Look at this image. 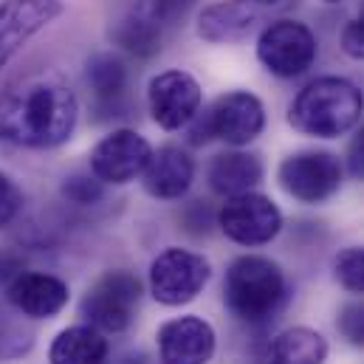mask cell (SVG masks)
I'll list each match as a JSON object with an SVG mask.
<instances>
[{
    "mask_svg": "<svg viewBox=\"0 0 364 364\" xmlns=\"http://www.w3.org/2000/svg\"><path fill=\"white\" fill-rule=\"evenodd\" d=\"M80 119L74 91L48 77H31L0 93V141L17 147H57Z\"/></svg>",
    "mask_w": 364,
    "mask_h": 364,
    "instance_id": "obj_1",
    "label": "cell"
},
{
    "mask_svg": "<svg viewBox=\"0 0 364 364\" xmlns=\"http://www.w3.org/2000/svg\"><path fill=\"white\" fill-rule=\"evenodd\" d=\"M364 113V93L342 77H322L308 82L288 107L294 130L316 139H336L356 127Z\"/></svg>",
    "mask_w": 364,
    "mask_h": 364,
    "instance_id": "obj_2",
    "label": "cell"
},
{
    "mask_svg": "<svg viewBox=\"0 0 364 364\" xmlns=\"http://www.w3.org/2000/svg\"><path fill=\"white\" fill-rule=\"evenodd\" d=\"M226 305L252 325L269 322L285 302V277L269 257L243 255L226 272Z\"/></svg>",
    "mask_w": 364,
    "mask_h": 364,
    "instance_id": "obj_3",
    "label": "cell"
},
{
    "mask_svg": "<svg viewBox=\"0 0 364 364\" xmlns=\"http://www.w3.org/2000/svg\"><path fill=\"white\" fill-rule=\"evenodd\" d=\"M266 127L263 102L249 91L223 93L212 102L209 110H198L189 122V141L203 144L209 139H220L232 147H243L255 141Z\"/></svg>",
    "mask_w": 364,
    "mask_h": 364,
    "instance_id": "obj_4",
    "label": "cell"
},
{
    "mask_svg": "<svg viewBox=\"0 0 364 364\" xmlns=\"http://www.w3.org/2000/svg\"><path fill=\"white\" fill-rule=\"evenodd\" d=\"M141 299V282L130 272H107L91 285L82 299V316L102 333H122L130 328Z\"/></svg>",
    "mask_w": 364,
    "mask_h": 364,
    "instance_id": "obj_5",
    "label": "cell"
},
{
    "mask_svg": "<svg viewBox=\"0 0 364 364\" xmlns=\"http://www.w3.org/2000/svg\"><path fill=\"white\" fill-rule=\"evenodd\" d=\"M257 60L274 77L294 80L316 60V37L299 20H277L257 37Z\"/></svg>",
    "mask_w": 364,
    "mask_h": 364,
    "instance_id": "obj_6",
    "label": "cell"
},
{
    "mask_svg": "<svg viewBox=\"0 0 364 364\" xmlns=\"http://www.w3.org/2000/svg\"><path fill=\"white\" fill-rule=\"evenodd\" d=\"M218 226L229 240L240 246H266L279 235L282 215L272 198L257 192H240L220 206Z\"/></svg>",
    "mask_w": 364,
    "mask_h": 364,
    "instance_id": "obj_7",
    "label": "cell"
},
{
    "mask_svg": "<svg viewBox=\"0 0 364 364\" xmlns=\"http://www.w3.org/2000/svg\"><path fill=\"white\" fill-rule=\"evenodd\" d=\"M209 279V263L203 255L186 249H167L150 266V294L161 305L192 302Z\"/></svg>",
    "mask_w": 364,
    "mask_h": 364,
    "instance_id": "obj_8",
    "label": "cell"
},
{
    "mask_svg": "<svg viewBox=\"0 0 364 364\" xmlns=\"http://www.w3.org/2000/svg\"><path fill=\"white\" fill-rule=\"evenodd\" d=\"M279 183L291 198H296L302 203H322L342 183L339 159L331 153H322V150L288 156L279 164Z\"/></svg>",
    "mask_w": 364,
    "mask_h": 364,
    "instance_id": "obj_9",
    "label": "cell"
},
{
    "mask_svg": "<svg viewBox=\"0 0 364 364\" xmlns=\"http://www.w3.org/2000/svg\"><path fill=\"white\" fill-rule=\"evenodd\" d=\"M153 156L150 141L136 130H113L91 153V173L102 183H127L144 173Z\"/></svg>",
    "mask_w": 364,
    "mask_h": 364,
    "instance_id": "obj_10",
    "label": "cell"
},
{
    "mask_svg": "<svg viewBox=\"0 0 364 364\" xmlns=\"http://www.w3.org/2000/svg\"><path fill=\"white\" fill-rule=\"evenodd\" d=\"M60 11V0H0V71L34 34L54 23Z\"/></svg>",
    "mask_w": 364,
    "mask_h": 364,
    "instance_id": "obj_11",
    "label": "cell"
},
{
    "mask_svg": "<svg viewBox=\"0 0 364 364\" xmlns=\"http://www.w3.org/2000/svg\"><path fill=\"white\" fill-rule=\"evenodd\" d=\"M147 102H150L153 122L159 127L178 130V127H186L200 110V85L186 71H164L153 77Z\"/></svg>",
    "mask_w": 364,
    "mask_h": 364,
    "instance_id": "obj_12",
    "label": "cell"
},
{
    "mask_svg": "<svg viewBox=\"0 0 364 364\" xmlns=\"http://www.w3.org/2000/svg\"><path fill=\"white\" fill-rule=\"evenodd\" d=\"M159 353L164 364H209L215 353V331L200 316H178L161 325Z\"/></svg>",
    "mask_w": 364,
    "mask_h": 364,
    "instance_id": "obj_13",
    "label": "cell"
},
{
    "mask_svg": "<svg viewBox=\"0 0 364 364\" xmlns=\"http://www.w3.org/2000/svg\"><path fill=\"white\" fill-rule=\"evenodd\" d=\"M6 296L20 314H26L31 319H46L65 308L68 285L54 274L23 272L9 282Z\"/></svg>",
    "mask_w": 364,
    "mask_h": 364,
    "instance_id": "obj_14",
    "label": "cell"
},
{
    "mask_svg": "<svg viewBox=\"0 0 364 364\" xmlns=\"http://www.w3.org/2000/svg\"><path fill=\"white\" fill-rule=\"evenodd\" d=\"M141 176H144V189L153 198L176 200L192 186L195 164H192V159L183 153L181 147L167 144V147H161V150H156L150 156V161H147Z\"/></svg>",
    "mask_w": 364,
    "mask_h": 364,
    "instance_id": "obj_15",
    "label": "cell"
},
{
    "mask_svg": "<svg viewBox=\"0 0 364 364\" xmlns=\"http://www.w3.org/2000/svg\"><path fill=\"white\" fill-rule=\"evenodd\" d=\"M257 23V6L249 0H223L206 6L198 17V34L209 43H235Z\"/></svg>",
    "mask_w": 364,
    "mask_h": 364,
    "instance_id": "obj_16",
    "label": "cell"
},
{
    "mask_svg": "<svg viewBox=\"0 0 364 364\" xmlns=\"http://www.w3.org/2000/svg\"><path fill=\"white\" fill-rule=\"evenodd\" d=\"M263 181V161L252 153H220L209 164V186L218 195H240L252 192Z\"/></svg>",
    "mask_w": 364,
    "mask_h": 364,
    "instance_id": "obj_17",
    "label": "cell"
},
{
    "mask_svg": "<svg viewBox=\"0 0 364 364\" xmlns=\"http://www.w3.org/2000/svg\"><path fill=\"white\" fill-rule=\"evenodd\" d=\"M110 37L116 46H122L136 57H150L161 48V26L141 3H136L127 14H122L110 26Z\"/></svg>",
    "mask_w": 364,
    "mask_h": 364,
    "instance_id": "obj_18",
    "label": "cell"
},
{
    "mask_svg": "<svg viewBox=\"0 0 364 364\" xmlns=\"http://www.w3.org/2000/svg\"><path fill=\"white\" fill-rule=\"evenodd\" d=\"M51 364H105L107 362V339L93 325L65 328L48 350Z\"/></svg>",
    "mask_w": 364,
    "mask_h": 364,
    "instance_id": "obj_19",
    "label": "cell"
},
{
    "mask_svg": "<svg viewBox=\"0 0 364 364\" xmlns=\"http://www.w3.org/2000/svg\"><path fill=\"white\" fill-rule=\"evenodd\" d=\"M328 359V342L311 328H288L269 348L266 364H322Z\"/></svg>",
    "mask_w": 364,
    "mask_h": 364,
    "instance_id": "obj_20",
    "label": "cell"
},
{
    "mask_svg": "<svg viewBox=\"0 0 364 364\" xmlns=\"http://www.w3.org/2000/svg\"><path fill=\"white\" fill-rule=\"evenodd\" d=\"M85 80H88V85L99 102H116L127 85V68L113 54H96L88 60Z\"/></svg>",
    "mask_w": 364,
    "mask_h": 364,
    "instance_id": "obj_21",
    "label": "cell"
},
{
    "mask_svg": "<svg viewBox=\"0 0 364 364\" xmlns=\"http://www.w3.org/2000/svg\"><path fill=\"white\" fill-rule=\"evenodd\" d=\"M336 279L342 282V288L364 294V249L353 246L336 257Z\"/></svg>",
    "mask_w": 364,
    "mask_h": 364,
    "instance_id": "obj_22",
    "label": "cell"
},
{
    "mask_svg": "<svg viewBox=\"0 0 364 364\" xmlns=\"http://www.w3.org/2000/svg\"><path fill=\"white\" fill-rule=\"evenodd\" d=\"M63 195L71 203L88 206V203H96L102 198V181L96 176H71L68 181L63 183Z\"/></svg>",
    "mask_w": 364,
    "mask_h": 364,
    "instance_id": "obj_23",
    "label": "cell"
},
{
    "mask_svg": "<svg viewBox=\"0 0 364 364\" xmlns=\"http://www.w3.org/2000/svg\"><path fill=\"white\" fill-rule=\"evenodd\" d=\"M339 331L342 336L356 345V348H364V302H350L342 308L339 314Z\"/></svg>",
    "mask_w": 364,
    "mask_h": 364,
    "instance_id": "obj_24",
    "label": "cell"
},
{
    "mask_svg": "<svg viewBox=\"0 0 364 364\" xmlns=\"http://www.w3.org/2000/svg\"><path fill=\"white\" fill-rule=\"evenodd\" d=\"M156 20H159V26L164 28V26H173L176 20H181L183 14L195 6V0H139Z\"/></svg>",
    "mask_w": 364,
    "mask_h": 364,
    "instance_id": "obj_25",
    "label": "cell"
},
{
    "mask_svg": "<svg viewBox=\"0 0 364 364\" xmlns=\"http://www.w3.org/2000/svg\"><path fill=\"white\" fill-rule=\"evenodd\" d=\"M23 209V192L6 173H0V229H6Z\"/></svg>",
    "mask_w": 364,
    "mask_h": 364,
    "instance_id": "obj_26",
    "label": "cell"
},
{
    "mask_svg": "<svg viewBox=\"0 0 364 364\" xmlns=\"http://www.w3.org/2000/svg\"><path fill=\"white\" fill-rule=\"evenodd\" d=\"M342 48H345L348 57L364 60V6L359 11V17L353 23H348V28L342 34Z\"/></svg>",
    "mask_w": 364,
    "mask_h": 364,
    "instance_id": "obj_27",
    "label": "cell"
},
{
    "mask_svg": "<svg viewBox=\"0 0 364 364\" xmlns=\"http://www.w3.org/2000/svg\"><path fill=\"white\" fill-rule=\"evenodd\" d=\"M348 167H350V176H353V178H362L364 181V124H362V130L356 133V139L350 141Z\"/></svg>",
    "mask_w": 364,
    "mask_h": 364,
    "instance_id": "obj_28",
    "label": "cell"
},
{
    "mask_svg": "<svg viewBox=\"0 0 364 364\" xmlns=\"http://www.w3.org/2000/svg\"><path fill=\"white\" fill-rule=\"evenodd\" d=\"M23 257L14 252H0V282H11L17 274H23Z\"/></svg>",
    "mask_w": 364,
    "mask_h": 364,
    "instance_id": "obj_29",
    "label": "cell"
},
{
    "mask_svg": "<svg viewBox=\"0 0 364 364\" xmlns=\"http://www.w3.org/2000/svg\"><path fill=\"white\" fill-rule=\"evenodd\" d=\"M252 6H282V3H288V0H249Z\"/></svg>",
    "mask_w": 364,
    "mask_h": 364,
    "instance_id": "obj_30",
    "label": "cell"
},
{
    "mask_svg": "<svg viewBox=\"0 0 364 364\" xmlns=\"http://www.w3.org/2000/svg\"><path fill=\"white\" fill-rule=\"evenodd\" d=\"M328 3H339V0H328Z\"/></svg>",
    "mask_w": 364,
    "mask_h": 364,
    "instance_id": "obj_31",
    "label": "cell"
}]
</instances>
